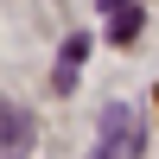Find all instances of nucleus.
<instances>
[{
  "instance_id": "nucleus-1",
  "label": "nucleus",
  "mask_w": 159,
  "mask_h": 159,
  "mask_svg": "<svg viewBox=\"0 0 159 159\" xmlns=\"http://www.w3.org/2000/svg\"><path fill=\"white\" fill-rule=\"evenodd\" d=\"M140 153V115L134 108H108L102 115V153L96 159H134Z\"/></svg>"
},
{
  "instance_id": "nucleus-2",
  "label": "nucleus",
  "mask_w": 159,
  "mask_h": 159,
  "mask_svg": "<svg viewBox=\"0 0 159 159\" xmlns=\"http://www.w3.org/2000/svg\"><path fill=\"white\" fill-rule=\"evenodd\" d=\"M38 140V121L19 108V102H0V159H25Z\"/></svg>"
},
{
  "instance_id": "nucleus-3",
  "label": "nucleus",
  "mask_w": 159,
  "mask_h": 159,
  "mask_svg": "<svg viewBox=\"0 0 159 159\" xmlns=\"http://www.w3.org/2000/svg\"><path fill=\"white\" fill-rule=\"evenodd\" d=\"M83 51H89V38H70V45H64V64H57V89H70V76H76V64H83Z\"/></svg>"
},
{
  "instance_id": "nucleus-4",
  "label": "nucleus",
  "mask_w": 159,
  "mask_h": 159,
  "mask_svg": "<svg viewBox=\"0 0 159 159\" xmlns=\"http://www.w3.org/2000/svg\"><path fill=\"white\" fill-rule=\"evenodd\" d=\"M102 7H108V13H127V7H134V0H102Z\"/></svg>"
}]
</instances>
